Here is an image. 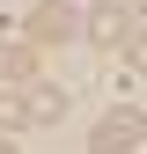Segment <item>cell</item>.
<instances>
[{"label": "cell", "instance_id": "cell-3", "mask_svg": "<svg viewBox=\"0 0 147 154\" xmlns=\"http://www.w3.org/2000/svg\"><path fill=\"white\" fill-rule=\"evenodd\" d=\"M59 37H74V8L66 0H44L30 15V44H59Z\"/></svg>", "mask_w": 147, "mask_h": 154}, {"label": "cell", "instance_id": "cell-7", "mask_svg": "<svg viewBox=\"0 0 147 154\" xmlns=\"http://www.w3.org/2000/svg\"><path fill=\"white\" fill-rule=\"evenodd\" d=\"M0 154H15V147H8V140H0Z\"/></svg>", "mask_w": 147, "mask_h": 154}, {"label": "cell", "instance_id": "cell-2", "mask_svg": "<svg viewBox=\"0 0 147 154\" xmlns=\"http://www.w3.org/2000/svg\"><path fill=\"white\" fill-rule=\"evenodd\" d=\"M88 37H96V44H133V37H140V8L118 15V0H103V8L88 15Z\"/></svg>", "mask_w": 147, "mask_h": 154}, {"label": "cell", "instance_id": "cell-5", "mask_svg": "<svg viewBox=\"0 0 147 154\" xmlns=\"http://www.w3.org/2000/svg\"><path fill=\"white\" fill-rule=\"evenodd\" d=\"M37 73V44H0V81H30Z\"/></svg>", "mask_w": 147, "mask_h": 154}, {"label": "cell", "instance_id": "cell-6", "mask_svg": "<svg viewBox=\"0 0 147 154\" xmlns=\"http://www.w3.org/2000/svg\"><path fill=\"white\" fill-rule=\"evenodd\" d=\"M30 118H22V95H8V88H0V132H22Z\"/></svg>", "mask_w": 147, "mask_h": 154}, {"label": "cell", "instance_id": "cell-1", "mask_svg": "<svg viewBox=\"0 0 147 154\" xmlns=\"http://www.w3.org/2000/svg\"><path fill=\"white\" fill-rule=\"evenodd\" d=\"M88 154H140V110H110L88 132Z\"/></svg>", "mask_w": 147, "mask_h": 154}, {"label": "cell", "instance_id": "cell-4", "mask_svg": "<svg viewBox=\"0 0 147 154\" xmlns=\"http://www.w3.org/2000/svg\"><path fill=\"white\" fill-rule=\"evenodd\" d=\"M22 118H30V125H52V118H66V88L37 81V88H30V103H22Z\"/></svg>", "mask_w": 147, "mask_h": 154}]
</instances>
